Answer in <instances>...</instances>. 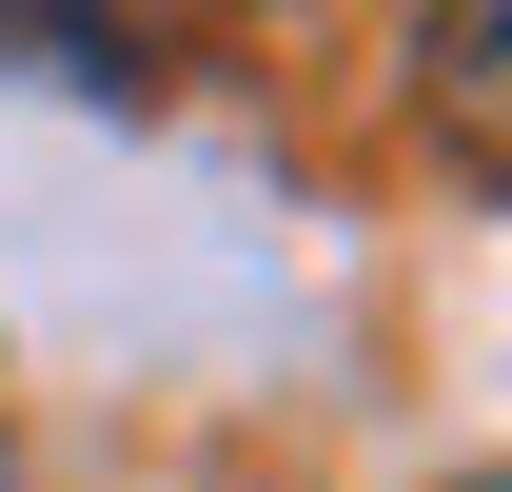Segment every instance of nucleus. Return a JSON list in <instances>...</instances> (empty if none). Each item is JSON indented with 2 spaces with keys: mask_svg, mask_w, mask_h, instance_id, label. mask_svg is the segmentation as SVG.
I'll list each match as a JSON object with an SVG mask.
<instances>
[{
  "mask_svg": "<svg viewBox=\"0 0 512 492\" xmlns=\"http://www.w3.org/2000/svg\"><path fill=\"white\" fill-rule=\"evenodd\" d=\"M414 119H434L453 158L512 197V0H453V20H414Z\"/></svg>",
  "mask_w": 512,
  "mask_h": 492,
  "instance_id": "1",
  "label": "nucleus"
},
{
  "mask_svg": "<svg viewBox=\"0 0 512 492\" xmlns=\"http://www.w3.org/2000/svg\"><path fill=\"white\" fill-rule=\"evenodd\" d=\"M0 79H99V99H138V20H0Z\"/></svg>",
  "mask_w": 512,
  "mask_h": 492,
  "instance_id": "2",
  "label": "nucleus"
},
{
  "mask_svg": "<svg viewBox=\"0 0 512 492\" xmlns=\"http://www.w3.org/2000/svg\"><path fill=\"white\" fill-rule=\"evenodd\" d=\"M453 492H512V473H453Z\"/></svg>",
  "mask_w": 512,
  "mask_h": 492,
  "instance_id": "3",
  "label": "nucleus"
}]
</instances>
